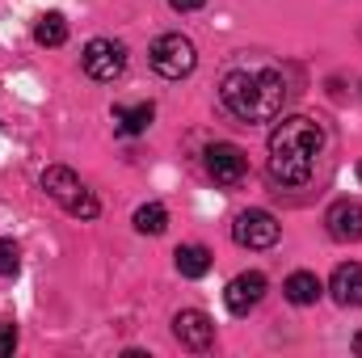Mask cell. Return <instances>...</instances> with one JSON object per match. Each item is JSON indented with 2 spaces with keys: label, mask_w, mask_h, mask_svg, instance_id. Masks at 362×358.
<instances>
[{
  "label": "cell",
  "mask_w": 362,
  "mask_h": 358,
  "mask_svg": "<svg viewBox=\"0 0 362 358\" xmlns=\"http://www.w3.org/2000/svg\"><path fill=\"white\" fill-rule=\"evenodd\" d=\"M325 148V127L316 118H282L270 131V178L278 185H308L316 173V156Z\"/></svg>",
  "instance_id": "6da1fadb"
},
{
  "label": "cell",
  "mask_w": 362,
  "mask_h": 358,
  "mask_svg": "<svg viewBox=\"0 0 362 358\" xmlns=\"http://www.w3.org/2000/svg\"><path fill=\"white\" fill-rule=\"evenodd\" d=\"M219 101H223L240 122H270V118L282 114L286 81H282L278 68H266V72L232 68V72H223V81H219Z\"/></svg>",
  "instance_id": "7a4b0ae2"
},
{
  "label": "cell",
  "mask_w": 362,
  "mask_h": 358,
  "mask_svg": "<svg viewBox=\"0 0 362 358\" xmlns=\"http://www.w3.org/2000/svg\"><path fill=\"white\" fill-rule=\"evenodd\" d=\"M42 190H47L68 215H76V219H97V215H101V202L85 190V181L76 178L72 169H64V165H51V169L42 173Z\"/></svg>",
  "instance_id": "3957f363"
},
{
  "label": "cell",
  "mask_w": 362,
  "mask_h": 358,
  "mask_svg": "<svg viewBox=\"0 0 362 358\" xmlns=\"http://www.w3.org/2000/svg\"><path fill=\"white\" fill-rule=\"evenodd\" d=\"M148 59L165 81H181V76H189L198 68V51H194V42L185 34H160L152 42V51H148Z\"/></svg>",
  "instance_id": "277c9868"
},
{
  "label": "cell",
  "mask_w": 362,
  "mask_h": 358,
  "mask_svg": "<svg viewBox=\"0 0 362 358\" xmlns=\"http://www.w3.org/2000/svg\"><path fill=\"white\" fill-rule=\"evenodd\" d=\"M81 64H85V72H89L93 81L110 85V81H118L127 72V47L114 42V38H93L89 47H85V55H81Z\"/></svg>",
  "instance_id": "5b68a950"
},
{
  "label": "cell",
  "mask_w": 362,
  "mask_h": 358,
  "mask_svg": "<svg viewBox=\"0 0 362 358\" xmlns=\"http://www.w3.org/2000/svg\"><path fill=\"white\" fill-rule=\"evenodd\" d=\"M278 219H274L270 211H240L236 215V224H232V236H236V245L240 249H270V245H278Z\"/></svg>",
  "instance_id": "8992f818"
},
{
  "label": "cell",
  "mask_w": 362,
  "mask_h": 358,
  "mask_svg": "<svg viewBox=\"0 0 362 358\" xmlns=\"http://www.w3.org/2000/svg\"><path fill=\"white\" fill-rule=\"evenodd\" d=\"M262 299H266V274H257V270L236 274V278L228 282V291H223V304H228L232 316H249Z\"/></svg>",
  "instance_id": "52a82bcc"
},
{
  "label": "cell",
  "mask_w": 362,
  "mask_h": 358,
  "mask_svg": "<svg viewBox=\"0 0 362 358\" xmlns=\"http://www.w3.org/2000/svg\"><path fill=\"white\" fill-rule=\"evenodd\" d=\"M325 228H329V236L341 241V245L362 241V202L358 198H337V202L325 211Z\"/></svg>",
  "instance_id": "ba28073f"
},
{
  "label": "cell",
  "mask_w": 362,
  "mask_h": 358,
  "mask_svg": "<svg viewBox=\"0 0 362 358\" xmlns=\"http://www.w3.org/2000/svg\"><path fill=\"white\" fill-rule=\"evenodd\" d=\"M245 169H249V161H245V152L236 144H211L206 148V173L219 185H236L245 178Z\"/></svg>",
  "instance_id": "9c48e42d"
},
{
  "label": "cell",
  "mask_w": 362,
  "mask_h": 358,
  "mask_svg": "<svg viewBox=\"0 0 362 358\" xmlns=\"http://www.w3.org/2000/svg\"><path fill=\"white\" fill-rule=\"evenodd\" d=\"M173 333H177V342L185 350H206V346L215 342V325H211V316L198 312V308H185V312L173 316Z\"/></svg>",
  "instance_id": "30bf717a"
},
{
  "label": "cell",
  "mask_w": 362,
  "mask_h": 358,
  "mask_svg": "<svg viewBox=\"0 0 362 358\" xmlns=\"http://www.w3.org/2000/svg\"><path fill=\"white\" fill-rule=\"evenodd\" d=\"M329 291H333V299H337L341 308H358L362 304V266L358 262H341V266L333 270Z\"/></svg>",
  "instance_id": "8fae6325"
},
{
  "label": "cell",
  "mask_w": 362,
  "mask_h": 358,
  "mask_svg": "<svg viewBox=\"0 0 362 358\" xmlns=\"http://www.w3.org/2000/svg\"><path fill=\"white\" fill-rule=\"evenodd\" d=\"M152 118H156V105L152 101H144V105H114V127L122 131V135H144L148 127H152Z\"/></svg>",
  "instance_id": "7c38bea8"
},
{
  "label": "cell",
  "mask_w": 362,
  "mask_h": 358,
  "mask_svg": "<svg viewBox=\"0 0 362 358\" xmlns=\"http://www.w3.org/2000/svg\"><path fill=\"white\" fill-rule=\"evenodd\" d=\"M320 291H325V287H320V278H316V274H308V270H295V274L286 278V287H282V295H286L295 308L316 304V299H320Z\"/></svg>",
  "instance_id": "4fadbf2b"
},
{
  "label": "cell",
  "mask_w": 362,
  "mask_h": 358,
  "mask_svg": "<svg viewBox=\"0 0 362 358\" xmlns=\"http://www.w3.org/2000/svg\"><path fill=\"white\" fill-rule=\"evenodd\" d=\"M173 258H177L181 278H202V274L211 270V249H206V245H181Z\"/></svg>",
  "instance_id": "5bb4252c"
},
{
  "label": "cell",
  "mask_w": 362,
  "mask_h": 358,
  "mask_svg": "<svg viewBox=\"0 0 362 358\" xmlns=\"http://www.w3.org/2000/svg\"><path fill=\"white\" fill-rule=\"evenodd\" d=\"M34 38H38L42 47H64V42H68V21H64L59 13H42L38 25H34Z\"/></svg>",
  "instance_id": "9a60e30c"
},
{
  "label": "cell",
  "mask_w": 362,
  "mask_h": 358,
  "mask_svg": "<svg viewBox=\"0 0 362 358\" xmlns=\"http://www.w3.org/2000/svg\"><path fill=\"white\" fill-rule=\"evenodd\" d=\"M165 228H169V211H165L160 202H148V207L135 211V232H144V236H160Z\"/></svg>",
  "instance_id": "2e32d148"
},
{
  "label": "cell",
  "mask_w": 362,
  "mask_h": 358,
  "mask_svg": "<svg viewBox=\"0 0 362 358\" xmlns=\"http://www.w3.org/2000/svg\"><path fill=\"white\" fill-rule=\"evenodd\" d=\"M21 266V253H17V245L13 241H0V278H13Z\"/></svg>",
  "instance_id": "e0dca14e"
},
{
  "label": "cell",
  "mask_w": 362,
  "mask_h": 358,
  "mask_svg": "<svg viewBox=\"0 0 362 358\" xmlns=\"http://www.w3.org/2000/svg\"><path fill=\"white\" fill-rule=\"evenodd\" d=\"M13 350H17V329L0 321V358H8Z\"/></svg>",
  "instance_id": "ac0fdd59"
},
{
  "label": "cell",
  "mask_w": 362,
  "mask_h": 358,
  "mask_svg": "<svg viewBox=\"0 0 362 358\" xmlns=\"http://www.w3.org/2000/svg\"><path fill=\"white\" fill-rule=\"evenodd\" d=\"M169 4H173L177 13H194V8H202L206 0H169Z\"/></svg>",
  "instance_id": "d6986e66"
},
{
  "label": "cell",
  "mask_w": 362,
  "mask_h": 358,
  "mask_svg": "<svg viewBox=\"0 0 362 358\" xmlns=\"http://www.w3.org/2000/svg\"><path fill=\"white\" fill-rule=\"evenodd\" d=\"M354 354H362V333L354 337Z\"/></svg>",
  "instance_id": "ffe728a7"
},
{
  "label": "cell",
  "mask_w": 362,
  "mask_h": 358,
  "mask_svg": "<svg viewBox=\"0 0 362 358\" xmlns=\"http://www.w3.org/2000/svg\"><path fill=\"white\" fill-rule=\"evenodd\" d=\"M358 181H362V161H358Z\"/></svg>",
  "instance_id": "44dd1931"
}]
</instances>
